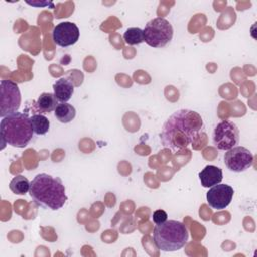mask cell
I'll use <instances>...</instances> for the list:
<instances>
[{
  "label": "cell",
  "mask_w": 257,
  "mask_h": 257,
  "mask_svg": "<svg viewBox=\"0 0 257 257\" xmlns=\"http://www.w3.org/2000/svg\"><path fill=\"white\" fill-rule=\"evenodd\" d=\"M33 134L30 117L26 113L16 111L2 117L0 136L3 145L7 144L14 148H24L32 140Z\"/></svg>",
  "instance_id": "3"
},
{
  "label": "cell",
  "mask_w": 257,
  "mask_h": 257,
  "mask_svg": "<svg viewBox=\"0 0 257 257\" xmlns=\"http://www.w3.org/2000/svg\"><path fill=\"white\" fill-rule=\"evenodd\" d=\"M9 188L12 193L16 195H24L25 193L29 192L30 182L26 177L22 175H17L10 181Z\"/></svg>",
  "instance_id": "16"
},
{
  "label": "cell",
  "mask_w": 257,
  "mask_h": 257,
  "mask_svg": "<svg viewBox=\"0 0 257 257\" xmlns=\"http://www.w3.org/2000/svg\"><path fill=\"white\" fill-rule=\"evenodd\" d=\"M58 105V100L54 96V93L43 92L39 95L35 102V106L40 113H49L55 110Z\"/></svg>",
  "instance_id": "13"
},
{
  "label": "cell",
  "mask_w": 257,
  "mask_h": 257,
  "mask_svg": "<svg viewBox=\"0 0 257 257\" xmlns=\"http://www.w3.org/2000/svg\"><path fill=\"white\" fill-rule=\"evenodd\" d=\"M123 39L128 45L140 44L145 41L144 31L140 27H130L123 33Z\"/></svg>",
  "instance_id": "17"
},
{
  "label": "cell",
  "mask_w": 257,
  "mask_h": 257,
  "mask_svg": "<svg viewBox=\"0 0 257 257\" xmlns=\"http://www.w3.org/2000/svg\"><path fill=\"white\" fill-rule=\"evenodd\" d=\"M29 195L32 201L43 209L59 210L67 201L61 179L46 173L36 175L30 182Z\"/></svg>",
  "instance_id": "2"
},
{
  "label": "cell",
  "mask_w": 257,
  "mask_h": 257,
  "mask_svg": "<svg viewBox=\"0 0 257 257\" xmlns=\"http://www.w3.org/2000/svg\"><path fill=\"white\" fill-rule=\"evenodd\" d=\"M76 110L74 106L67 102H60L54 110V115L61 123H68L74 119Z\"/></svg>",
  "instance_id": "14"
},
{
  "label": "cell",
  "mask_w": 257,
  "mask_h": 257,
  "mask_svg": "<svg viewBox=\"0 0 257 257\" xmlns=\"http://www.w3.org/2000/svg\"><path fill=\"white\" fill-rule=\"evenodd\" d=\"M203 128L204 121L198 112L179 109L163 124L160 140L165 148L179 152L193 144Z\"/></svg>",
  "instance_id": "1"
},
{
  "label": "cell",
  "mask_w": 257,
  "mask_h": 257,
  "mask_svg": "<svg viewBox=\"0 0 257 257\" xmlns=\"http://www.w3.org/2000/svg\"><path fill=\"white\" fill-rule=\"evenodd\" d=\"M234 190L227 184H217L208 191L207 202L215 210H223L231 203Z\"/></svg>",
  "instance_id": "10"
},
{
  "label": "cell",
  "mask_w": 257,
  "mask_h": 257,
  "mask_svg": "<svg viewBox=\"0 0 257 257\" xmlns=\"http://www.w3.org/2000/svg\"><path fill=\"white\" fill-rule=\"evenodd\" d=\"M79 34V28L75 23L64 21L56 24L53 28L52 39L56 45L68 47L77 42Z\"/></svg>",
  "instance_id": "9"
},
{
  "label": "cell",
  "mask_w": 257,
  "mask_h": 257,
  "mask_svg": "<svg viewBox=\"0 0 257 257\" xmlns=\"http://www.w3.org/2000/svg\"><path fill=\"white\" fill-rule=\"evenodd\" d=\"M213 144L222 151H228L239 144L240 132L238 126L231 120L220 121L213 132Z\"/></svg>",
  "instance_id": "6"
},
{
  "label": "cell",
  "mask_w": 257,
  "mask_h": 257,
  "mask_svg": "<svg viewBox=\"0 0 257 257\" xmlns=\"http://www.w3.org/2000/svg\"><path fill=\"white\" fill-rule=\"evenodd\" d=\"M143 31L145 42L156 48L166 46L172 40L174 33V29L170 21L163 17H156L150 20Z\"/></svg>",
  "instance_id": "5"
},
{
  "label": "cell",
  "mask_w": 257,
  "mask_h": 257,
  "mask_svg": "<svg viewBox=\"0 0 257 257\" xmlns=\"http://www.w3.org/2000/svg\"><path fill=\"white\" fill-rule=\"evenodd\" d=\"M253 154L242 146H236L228 150L224 155V163L231 172L241 173L249 169L253 164Z\"/></svg>",
  "instance_id": "8"
},
{
  "label": "cell",
  "mask_w": 257,
  "mask_h": 257,
  "mask_svg": "<svg viewBox=\"0 0 257 257\" xmlns=\"http://www.w3.org/2000/svg\"><path fill=\"white\" fill-rule=\"evenodd\" d=\"M189 239L187 227L179 221L167 220L154 228V241L158 249L174 252L182 249Z\"/></svg>",
  "instance_id": "4"
},
{
  "label": "cell",
  "mask_w": 257,
  "mask_h": 257,
  "mask_svg": "<svg viewBox=\"0 0 257 257\" xmlns=\"http://www.w3.org/2000/svg\"><path fill=\"white\" fill-rule=\"evenodd\" d=\"M30 121H31V125L34 134L38 136L45 135L49 131L50 122L48 118L43 114H40V113L33 114L32 116H30Z\"/></svg>",
  "instance_id": "15"
},
{
  "label": "cell",
  "mask_w": 257,
  "mask_h": 257,
  "mask_svg": "<svg viewBox=\"0 0 257 257\" xmlns=\"http://www.w3.org/2000/svg\"><path fill=\"white\" fill-rule=\"evenodd\" d=\"M53 90L54 96L59 102H67L74 92V85L70 79L61 77L53 84Z\"/></svg>",
  "instance_id": "12"
},
{
  "label": "cell",
  "mask_w": 257,
  "mask_h": 257,
  "mask_svg": "<svg viewBox=\"0 0 257 257\" xmlns=\"http://www.w3.org/2000/svg\"><path fill=\"white\" fill-rule=\"evenodd\" d=\"M199 179L201 185L205 188L213 187L217 184H220L223 180L222 169L217 166L208 165L199 173Z\"/></svg>",
  "instance_id": "11"
},
{
  "label": "cell",
  "mask_w": 257,
  "mask_h": 257,
  "mask_svg": "<svg viewBox=\"0 0 257 257\" xmlns=\"http://www.w3.org/2000/svg\"><path fill=\"white\" fill-rule=\"evenodd\" d=\"M168 219V215L164 210H157L153 213V221L156 225H160L166 222Z\"/></svg>",
  "instance_id": "18"
},
{
  "label": "cell",
  "mask_w": 257,
  "mask_h": 257,
  "mask_svg": "<svg viewBox=\"0 0 257 257\" xmlns=\"http://www.w3.org/2000/svg\"><path fill=\"white\" fill-rule=\"evenodd\" d=\"M0 116L16 112L21 103V94L17 83L4 79L0 82Z\"/></svg>",
  "instance_id": "7"
}]
</instances>
